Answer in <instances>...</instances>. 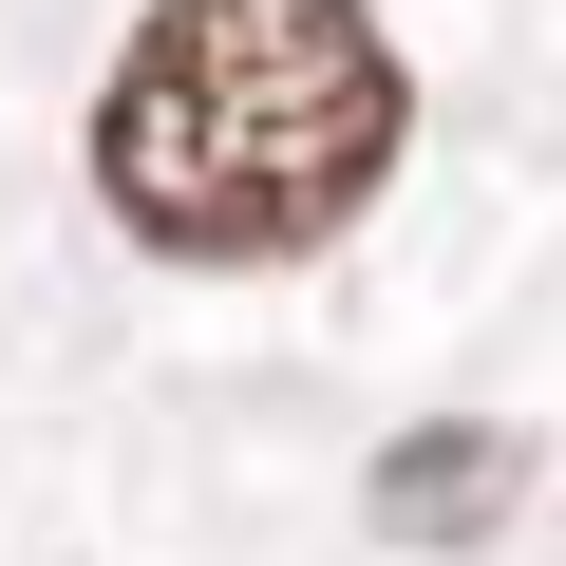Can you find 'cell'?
I'll use <instances>...</instances> for the list:
<instances>
[{
  "instance_id": "1",
  "label": "cell",
  "mask_w": 566,
  "mask_h": 566,
  "mask_svg": "<svg viewBox=\"0 0 566 566\" xmlns=\"http://www.w3.org/2000/svg\"><path fill=\"white\" fill-rule=\"evenodd\" d=\"M416 151L378 0H151L95 76V208L151 264H303Z\"/></svg>"
},
{
  "instance_id": "2",
  "label": "cell",
  "mask_w": 566,
  "mask_h": 566,
  "mask_svg": "<svg viewBox=\"0 0 566 566\" xmlns=\"http://www.w3.org/2000/svg\"><path fill=\"white\" fill-rule=\"evenodd\" d=\"M510 491H528V434H510V416L378 434V472H359V510H378L397 547H491V528H510Z\"/></svg>"
}]
</instances>
